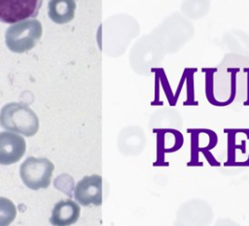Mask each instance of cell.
<instances>
[{
  "instance_id": "obj_1",
  "label": "cell",
  "mask_w": 249,
  "mask_h": 226,
  "mask_svg": "<svg viewBox=\"0 0 249 226\" xmlns=\"http://www.w3.org/2000/svg\"><path fill=\"white\" fill-rule=\"evenodd\" d=\"M3 129L25 137L34 136L39 129V119L36 113L22 103L6 104L0 114Z\"/></svg>"
},
{
  "instance_id": "obj_2",
  "label": "cell",
  "mask_w": 249,
  "mask_h": 226,
  "mask_svg": "<svg viewBox=\"0 0 249 226\" xmlns=\"http://www.w3.org/2000/svg\"><path fill=\"white\" fill-rule=\"evenodd\" d=\"M43 34L41 22L36 18H28L12 24L5 33L7 48L16 53H23L32 49Z\"/></svg>"
},
{
  "instance_id": "obj_3",
  "label": "cell",
  "mask_w": 249,
  "mask_h": 226,
  "mask_svg": "<svg viewBox=\"0 0 249 226\" xmlns=\"http://www.w3.org/2000/svg\"><path fill=\"white\" fill-rule=\"evenodd\" d=\"M54 165L44 157H27L19 167V176L26 187L32 190L49 187Z\"/></svg>"
},
{
  "instance_id": "obj_4",
  "label": "cell",
  "mask_w": 249,
  "mask_h": 226,
  "mask_svg": "<svg viewBox=\"0 0 249 226\" xmlns=\"http://www.w3.org/2000/svg\"><path fill=\"white\" fill-rule=\"evenodd\" d=\"M43 0H0V19L4 23H17L35 18Z\"/></svg>"
},
{
  "instance_id": "obj_5",
  "label": "cell",
  "mask_w": 249,
  "mask_h": 226,
  "mask_svg": "<svg viewBox=\"0 0 249 226\" xmlns=\"http://www.w3.org/2000/svg\"><path fill=\"white\" fill-rule=\"evenodd\" d=\"M76 202L82 206H100L102 204V177L86 176L79 180L74 189Z\"/></svg>"
},
{
  "instance_id": "obj_6",
  "label": "cell",
  "mask_w": 249,
  "mask_h": 226,
  "mask_svg": "<svg viewBox=\"0 0 249 226\" xmlns=\"http://www.w3.org/2000/svg\"><path fill=\"white\" fill-rule=\"evenodd\" d=\"M25 149L26 143L23 137L14 132L0 133V164L11 165L19 161Z\"/></svg>"
},
{
  "instance_id": "obj_7",
  "label": "cell",
  "mask_w": 249,
  "mask_h": 226,
  "mask_svg": "<svg viewBox=\"0 0 249 226\" xmlns=\"http://www.w3.org/2000/svg\"><path fill=\"white\" fill-rule=\"evenodd\" d=\"M80 206L71 199L60 200L57 202L50 217L53 226H70L77 222L80 217Z\"/></svg>"
},
{
  "instance_id": "obj_8",
  "label": "cell",
  "mask_w": 249,
  "mask_h": 226,
  "mask_svg": "<svg viewBox=\"0 0 249 226\" xmlns=\"http://www.w3.org/2000/svg\"><path fill=\"white\" fill-rule=\"evenodd\" d=\"M49 16L54 23L65 24L75 16V0H50Z\"/></svg>"
},
{
  "instance_id": "obj_9",
  "label": "cell",
  "mask_w": 249,
  "mask_h": 226,
  "mask_svg": "<svg viewBox=\"0 0 249 226\" xmlns=\"http://www.w3.org/2000/svg\"><path fill=\"white\" fill-rule=\"evenodd\" d=\"M229 72H231V97L227 101V105L231 104L234 97H235V91H236V80H235V75L237 72H239V69H229Z\"/></svg>"
},
{
  "instance_id": "obj_10",
  "label": "cell",
  "mask_w": 249,
  "mask_h": 226,
  "mask_svg": "<svg viewBox=\"0 0 249 226\" xmlns=\"http://www.w3.org/2000/svg\"><path fill=\"white\" fill-rule=\"evenodd\" d=\"M225 132H233V133H243L246 135V138L249 140V129L245 128H239V129H231V130H225Z\"/></svg>"
},
{
  "instance_id": "obj_11",
  "label": "cell",
  "mask_w": 249,
  "mask_h": 226,
  "mask_svg": "<svg viewBox=\"0 0 249 226\" xmlns=\"http://www.w3.org/2000/svg\"><path fill=\"white\" fill-rule=\"evenodd\" d=\"M243 71L247 73V100L243 103V105L249 106V68H244Z\"/></svg>"
}]
</instances>
